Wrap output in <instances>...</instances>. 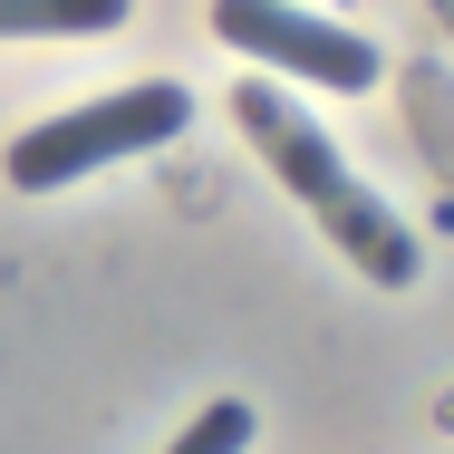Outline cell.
Segmentation results:
<instances>
[{
	"instance_id": "5",
	"label": "cell",
	"mask_w": 454,
	"mask_h": 454,
	"mask_svg": "<svg viewBox=\"0 0 454 454\" xmlns=\"http://www.w3.org/2000/svg\"><path fill=\"white\" fill-rule=\"evenodd\" d=\"M165 454H252V406H242V396H213Z\"/></svg>"
},
{
	"instance_id": "6",
	"label": "cell",
	"mask_w": 454,
	"mask_h": 454,
	"mask_svg": "<svg viewBox=\"0 0 454 454\" xmlns=\"http://www.w3.org/2000/svg\"><path fill=\"white\" fill-rule=\"evenodd\" d=\"M435 20H445V39H454V0H435Z\"/></svg>"
},
{
	"instance_id": "4",
	"label": "cell",
	"mask_w": 454,
	"mask_h": 454,
	"mask_svg": "<svg viewBox=\"0 0 454 454\" xmlns=\"http://www.w3.org/2000/svg\"><path fill=\"white\" fill-rule=\"evenodd\" d=\"M126 20L136 0H0V39H106Z\"/></svg>"
},
{
	"instance_id": "2",
	"label": "cell",
	"mask_w": 454,
	"mask_h": 454,
	"mask_svg": "<svg viewBox=\"0 0 454 454\" xmlns=\"http://www.w3.org/2000/svg\"><path fill=\"white\" fill-rule=\"evenodd\" d=\"M184 126H193V97H184L175 78H136V88L97 97V106H68V116H49V126L10 136L0 175L20 184V193H59V184L97 175V165H116V155H155V145H175Z\"/></svg>"
},
{
	"instance_id": "3",
	"label": "cell",
	"mask_w": 454,
	"mask_h": 454,
	"mask_svg": "<svg viewBox=\"0 0 454 454\" xmlns=\"http://www.w3.org/2000/svg\"><path fill=\"white\" fill-rule=\"evenodd\" d=\"M213 39L242 49V59H262V68H280V78H319L329 97H367L387 78V59L367 49L358 29L309 20L300 0H213Z\"/></svg>"
},
{
	"instance_id": "1",
	"label": "cell",
	"mask_w": 454,
	"mask_h": 454,
	"mask_svg": "<svg viewBox=\"0 0 454 454\" xmlns=\"http://www.w3.org/2000/svg\"><path fill=\"white\" fill-rule=\"evenodd\" d=\"M232 126L252 136V155L271 165V184H280V193H300V213H309V223H319V232H329L377 290H406V280L426 271L416 232H406V223H396V213L339 165V145H329V136H319L271 78H232Z\"/></svg>"
}]
</instances>
